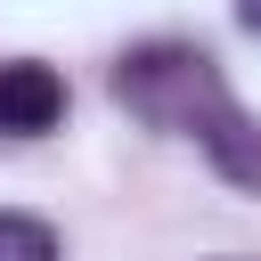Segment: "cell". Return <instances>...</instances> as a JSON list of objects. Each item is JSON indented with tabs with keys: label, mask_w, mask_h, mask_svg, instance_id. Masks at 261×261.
<instances>
[{
	"label": "cell",
	"mask_w": 261,
	"mask_h": 261,
	"mask_svg": "<svg viewBox=\"0 0 261 261\" xmlns=\"http://www.w3.org/2000/svg\"><path fill=\"white\" fill-rule=\"evenodd\" d=\"M114 98L139 122L196 139L220 179H237V188L261 196V122L237 106V90L220 82V65L196 41H147V49H130L114 65Z\"/></svg>",
	"instance_id": "6da1fadb"
},
{
	"label": "cell",
	"mask_w": 261,
	"mask_h": 261,
	"mask_svg": "<svg viewBox=\"0 0 261 261\" xmlns=\"http://www.w3.org/2000/svg\"><path fill=\"white\" fill-rule=\"evenodd\" d=\"M57 114H65V82L41 57H8L0 65V130L8 139H41V130H57Z\"/></svg>",
	"instance_id": "7a4b0ae2"
},
{
	"label": "cell",
	"mask_w": 261,
	"mask_h": 261,
	"mask_svg": "<svg viewBox=\"0 0 261 261\" xmlns=\"http://www.w3.org/2000/svg\"><path fill=\"white\" fill-rule=\"evenodd\" d=\"M0 261H57V228L0 204Z\"/></svg>",
	"instance_id": "3957f363"
},
{
	"label": "cell",
	"mask_w": 261,
	"mask_h": 261,
	"mask_svg": "<svg viewBox=\"0 0 261 261\" xmlns=\"http://www.w3.org/2000/svg\"><path fill=\"white\" fill-rule=\"evenodd\" d=\"M237 24H245V33H261V0H237Z\"/></svg>",
	"instance_id": "277c9868"
}]
</instances>
